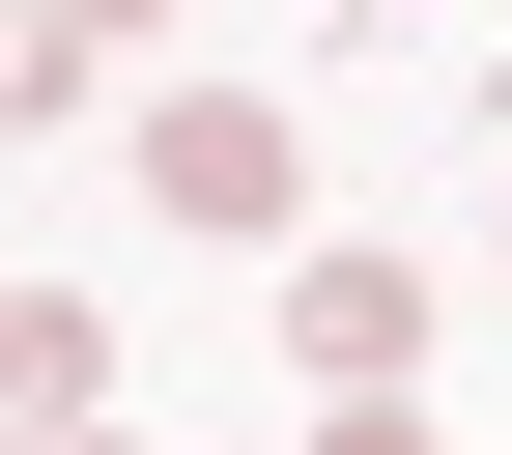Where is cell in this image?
<instances>
[{
	"label": "cell",
	"mask_w": 512,
	"mask_h": 455,
	"mask_svg": "<svg viewBox=\"0 0 512 455\" xmlns=\"http://www.w3.org/2000/svg\"><path fill=\"white\" fill-rule=\"evenodd\" d=\"M399 342H427L399 256H285V370H313V399H399Z\"/></svg>",
	"instance_id": "1"
},
{
	"label": "cell",
	"mask_w": 512,
	"mask_h": 455,
	"mask_svg": "<svg viewBox=\"0 0 512 455\" xmlns=\"http://www.w3.org/2000/svg\"><path fill=\"white\" fill-rule=\"evenodd\" d=\"M143 200H171V228H285V114H256V86L143 114Z\"/></svg>",
	"instance_id": "2"
},
{
	"label": "cell",
	"mask_w": 512,
	"mask_h": 455,
	"mask_svg": "<svg viewBox=\"0 0 512 455\" xmlns=\"http://www.w3.org/2000/svg\"><path fill=\"white\" fill-rule=\"evenodd\" d=\"M0 427H29V455L114 427V342H86V313H29V285H0Z\"/></svg>",
	"instance_id": "3"
},
{
	"label": "cell",
	"mask_w": 512,
	"mask_h": 455,
	"mask_svg": "<svg viewBox=\"0 0 512 455\" xmlns=\"http://www.w3.org/2000/svg\"><path fill=\"white\" fill-rule=\"evenodd\" d=\"M86 57H114L86 0H0V114H57V86H86Z\"/></svg>",
	"instance_id": "4"
},
{
	"label": "cell",
	"mask_w": 512,
	"mask_h": 455,
	"mask_svg": "<svg viewBox=\"0 0 512 455\" xmlns=\"http://www.w3.org/2000/svg\"><path fill=\"white\" fill-rule=\"evenodd\" d=\"M342 455H427V427H399V399H342Z\"/></svg>",
	"instance_id": "5"
},
{
	"label": "cell",
	"mask_w": 512,
	"mask_h": 455,
	"mask_svg": "<svg viewBox=\"0 0 512 455\" xmlns=\"http://www.w3.org/2000/svg\"><path fill=\"white\" fill-rule=\"evenodd\" d=\"M86 29H143V0H86Z\"/></svg>",
	"instance_id": "6"
},
{
	"label": "cell",
	"mask_w": 512,
	"mask_h": 455,
	"mask_svg": "<svg viewBox=\"0 0 512 455\" xmlns=\"http://www.w3.org/2000/svg\"><path fill=\"white\" fill-rule=\"evenodd\" d=\"M86 455H114V427H86Z\"/></svg>",
	"instance_id": "7"
}]
</instances>
